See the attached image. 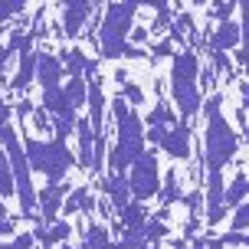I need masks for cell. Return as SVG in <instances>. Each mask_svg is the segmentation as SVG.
I'll return each instance as SVG.
<instances>
[{
	"label": "cell",
	"instance_id": "obj_1",
	"mask_svg": "<svg viewBox=\"0 0 249 249\" xmlns=\"http://www.w3.org/2000/svg\"><path fill=\"white\" fill-rule=\"evenodd\" d=\"M203 148L200 164H207V174H223V167L239 158V131L223 115V95L203 99Z\"/></svg>",
	"mask_w": 249,
	"mask_h": 249
},
{
	"label": "cell",
	"instance_id": "obj_2",
	"mask_svg": "<svg viewBox=\"0 0 249 249\" xmlns=\"http://www.w3.org/2000/svg\"><path fill=\"white\" fill-rule=\"evenodd\" d=\"M138 13H141L138 3H105L102 7V23L95 33L99 59H148V50L128 43Z\"/></svg>",
	"mask_w": 249,
	"mask_h": 249
},
{
	"label": "cell",
	"instance_id": "obj_3",
	"mask_svg": "<svg viewBox=\"0 0 249 249\" xmlns=\"http://www.w3.org/2000/svg\"><path fill=\"white\" fill-rule=\"evenodd\" d=\"M112 118H115V144H112V151L105 154V158H108V174H124V171L135 164L138 154L148 151L144 124H141L135 108L124 105L122 95L112 99Z\"/></svg>",
	"mask_w": 249,
	"mask_h": 249
},
{
	"label": "cell",
	"instance_id": "obj_4",
	"mask_svg": "<svg viewBox=\"0 0 249 249\" xmlns=\"http://www.w3.org/2000/svg\"><path fill=\"white\" fill-rule=\"evenodd\" d=\"M200 56L197 50H177L171 56V102L180 112V122L190 124L203 108V92L197 86Z\"/></svg>",
	"mask_w": 249,
	"mask_h": 249
},
{
	"label": "cell",
	"instance_id": "obj_5",
	"mask_svg": "<svg viewBox=\"0 0 249 249\" xmlns=\"http://www.w3.org/2000/svg\"><path fill=\"white\" fill-rule=\"evenodd\" d=\"M20 144H23V158L30 174H46L50 184H62V177L69 174V167L75 164L69 144L59 141V138L43 141V138H33V135H20Z\"/></svg>",
	"mask_w": 249,
	"mask_h": 249
},
{
	"label": "cell",
	"instance_id": "obj_6",
	"mask_svg": "<svg viewBox=\"0 0 249 249\" xmlns=\"http://www.w3.org/2000/svg\"><path fill=\"white\" fill-rule=\"evenodd\" d=\"M128 194L135 203H144V200L158 197L161 190V167H158V154L154 151H141L135 158V164L128 167Z\"/></svg>",
	"mask_w": 249,
	"mask_h": 249
},
{
	"label": "cell",
	"instance_id": "obj_7",
	"mask_svg": "<svg viewBox=\"0 0 249 249\" xmlns=\"http://www.w3.org/2000/svg\"><path fill=\"white\" fill-rule=\"evenodd\" d=\"M99 10V3H82V0H75V3H62L59 7V30L66 39H75L86 23L92 20V13Z\"/></svg>",
	"mask_w": 249,
	"mask_h": 249
},
{
	"label": "cell",
	"instance_id": "obj_8",
	"mask_svg": "<svg viewBox=\"0 0 249 249\" xmlns=\"http://www.w3.org/2000/svg\"><path fill=\"white\" fill-rule=\"evenodd\" d=\"M86 105H89V128L92 135H105V108H108V99H105V89H102V79H89L86 82Z\"/></svg>",
	"mask_w": 249,
	"mask_h": 249
},
{
	"label": "cell",
	"instance_id": "obj_9",
	"mask_svg": "<svg viewBox=\"0 0 249 249\" xmlns=\"http://www.w3.org/2000/svg\"><path fill=\"white\" fill-rule=\"evenodd\" d=\"M223 190H226L223 174H207V194H203V207H207V226H220V220L226 216Z\"/></svg>",
	"mask_w": 249,
	"mask_h": 249
},
{
	"label": "cell",
	"instance_id": "obj_10",
	"mask_svg": "<svg viewBox=\"0 0 249 249\" xmlns=\"http://www.w3.org/2000/svg\"><path fill=\"white\" fill-rule=\"evenodd\" d=\"M161 151H167L174 161H187L190 158V124L184 122H174L167 131H164L161 144H158Z\"/></svg>",
	"mask_w": 249,
	"mask_h": 249
},
{
	"label": "cell",
	"instance_id": "obj_11",
	"mask_svg": "<svg viewBox=\"0 0 249 249\" xmlns=\"http://www.w3.org/2000/svg\"><path fill=\"white\" fill-rule=\"evenodd\" d=\"M66 194H69V187H66V184H50L43 194H36V203H39L36 220H39L43 226L56 223V216H59V210H62V200H66Z\"/></svg>",
	"mask_w": 249,
	"mask_h": 249
},
{
	"label": "cell",
	"instance_id": "obj_12",
	"mask_svg": "<svg viewBox=\"0 0 249 249\" xmlns=\"http://www.w3.org/2000/svg\"><path fill=\"white\" fill-rule=\"evenodd\" d=\"M36 79L43 92H56L62 86V62L56 53H36Z\"/></svg>",
	"mask_w": 249,
	"mask_h": 249
},
{
	"label": "cell",
	"instance_id": "obj_13",
	"mask_svg": "<svg viewBox=\"0 0 249 249\" xmlns=\"http://www.w3.org/2000/svg\"><path fill=\"white\" fill-rule=\"evenodd\" d=\"M243 43V30H239V20H223L216 23L210 36V53H230V50H239Z\"/></svg>",
	"mask_w": 249,
	"mask_h": 249
},
{
	"label": "cell",
	"instance_id": "obj_14",
	"mask_svg": "<svg viewBox=\"0 0 249 249\" xmlns=\"http://www.w3.org/2000/svg\"><path fill=\"white\" fill-rule=\"evenodd\" d=\"M75 164L82 167V171H92V141H95V135H92V128H89L86 118H79L75 122Z\"/></svg>",
	"mask_w": 249,
	"mask_h": 249
},
{
	"label": "cell",
	"instance_id": "obj_15",
	"mask_svg": "<svg viewBox=\"0 0 249 249\" xmlns=\"http://www.w3.org/2000/svg\"><path fill=\"white\" fill-rule=\"evenodd\" d=\"M118 213V230L122 233H141L144 230V223H148V207L144 203H124L122 210H115Z\"/></svg>",
	"mask_w": 249,
	"mask_h": 249
},
{
	"label": "cell",
	"instance_id": "obj_16",
	"mask_svg": "<svg viewBox=\"0 0 249 249\" xmlns=\"http://www.w3.org/2000/svg\"><path fill=\"white\" fill-rule=\"evenodd\" d=\"M33 79H36V53H26V56H20V69L10 79V95H26Z\"/></svg>",
	"mask_w": 249,
	"mask_h": 249
},
{
	"label": "cell",
	"instance_id": "obj_17",
	"mask_svg": "<svg viewBox=\"0 0 249 249\" xmlns=\"http://www.w3.org/2000/svg\"><path fill=\"white\" fill-rule=\"evenodd\" d=\"M112 236H108V226H102L95 216H86L82 223V249H108Z\"/></svg>",
	"mask_w": 249,
	"mask_h": 249
},
{
	"label": "cell",
	"instance_id": "obj_18",
	"mask_svg": "<svg viewBox=\"0 0 249 249\" xmlns=\"http://www.w3.org/2000/svg\"><path fill=\"white\" fill-rule=\"evenodd\" d=\"M102 190L108 194L112 210H122L124 203H131V194H128V180H124V174H105V177H102Z\"/></svg>",
	"mask_w": 249,
	"mask_h": 249
},
{
	"label": "cell",
	"instance_id": "obj_19",
	"mask_svg": "<svg viewBox=\"0 0 249 249\" xmlns=\"http://www.w3.org/2000/svg\"><path fill=\"white\" fill-rule=\"evenodd\" d=\"M158 197H161L164 210H171V203H180V200H184V187H180L177 167H171V171L161 177V190H158Z\"/></svg>",
	"mask_w": 249,
	"mask_h": 249
},
{
	"label": "cell",
	"instance_id": "obj_20",
	"mask_svg": "<svg viewBox=\"0 0 249 249\" xmlns=\"http://www.w3.org/2000/svg\"><path fill=\"white\" fill-rule=\"evenodd\" d=\"M243 200H246V174L239 171V174L230 180V187L223 190V207H226V213L236 210V207H243Z\"/></svg>",
	"mask_w": 249,
	"mask_h": 249
},
{
	"label": "cell",
	"instance_id": "obj_21",
	"mask_svg": "<svg viewBox=\"0 0 249 249\" xmlns=\"http://www.w3.org/2000/svg\"><path fill=\"white\" fill-rule=\"evenodd\" d=\"M118 95H122L124 105H128V108H135V112L144 105V89L138 86V82H128V79H124V82H118Z\"/></svg>",
	"mask_w": 249,
	"mask_h": 249
},
{
	"label": "cell",
	"instance_id": "obj_22",
	"mask_svg": "<svg viewBox=\"0 0 249 249\" xmlns=\"http://www.w3.org/2000/svg\"><path fill=\"white\" fill-rule=\"evenodd\" d=\"M62 95H66V102L79 112V108L86 105V79H69V82L62 86Z\"/></svg>",
	"mask_w": 249,
	"mask_h": 249
},
{
	"label": "cell",
	"instance_id": "obj_23",
	"mask_svg": "<svg viewBox=\"0 0 249 249\" xmlns=\"http://www.w3.org/2000/svg\"><path fill=\"white\" fill-rule=\"evenodd\" d=\"M13 197V171H10V161L7 154L0 151V200Z\"/></svg>",
	"mask_w": 249,
	"mask_h": 249
},
{
	"label": "cell",
	"instance_id": "obj_24",
	"mask_svg": "<svg viewBox=\"0 0 249 249\" xmlns=\"http://www.w3.org/2000/svg\"><path fill=\"white\" fill-rule=\"evenodd\" d=\"M30 10V3L23 0H0V23H10L13 17H23Z\"/></svg>",
	"mask_w": 249,
	"mask_h": 249
},
{
	"label": "cell",
	"instance_id": "obj_25",
	"mask_svg": "<svg viewBox=\"0 0 249 249\" xmlns=\"http://www.w3.org/2000/svg\"><path fill=\"white\" fill-rule=\"evenodd\" d=\"M46 236H50L53 246H56V243H69V236H72V223H66V220H56V223L46 226Z\"/></svg>",
	"mask_w": 249,
	"mask_h": 249
},
{
	"label": "cell",
	"instance_id": "obj_26",
	"mask_svg": "<svg viewBox=\"0 0 249 249\" xmlns=\"http://www.w3.org/2000/svg\"><path fill=\"white\" fill-rule=\"evenodd\" d=\"M171 13H174L171 3H154V23H151V30H154V33L171 30Z\"/></svg>",
	"mask_w": 249,
	"mask_h": 249
},
{
	"label": "cell",
	"instance_id": "obj_27",
	"mask_svg": "<svg viewBox=\"0 0 249 249\" xmlns=\"http://www.w3.org/2000/svg\"><path fill=\"white\" fill-rule=\"evenodd\" d=\"M210 69L213 72H223L226 79H233V66H230V53H210Z\"/></svg>",
	"mask_w": 249,
	"mask_h": 249
},
{
	"label": "cell",
	"instance_id": "obj_28",
	"mask_svg": "<svg viewBox=\"0 0 249 249\" xmlns=\"http://www.w3.org/2000/svg\"><path fill=\"white\" fill-rule=\"evenodd\" d=\"M30 124H33V128H36V131H50V115L43 112V108H33V112H30Z\"/></svg>",
	"mask_w": 249,
	"mask_h": 249
},
{
	"label": "cell",
	"instance_id": "obj_29",
	"mask_svg": "<svg viewBox=\"0 0 249 249\" xmlns=\"http://www.w3.org/2000/svg\"><path fill=\"white\" fill-rule=\"evenodd\" d=\"M220 246H236V249H243L246 246V233H223V236H220Z\"/></svg>",
	"mask_w": 249,
	"mask_h": 249
},
{
	"label": "cell",
	"instance_id": "obj_30",
	"mask_svg": "<svg viewBox=\"0 0 249 249\" xmlns=\"http://www.w3.org/2000/svg\"><path fill=\"white\" fill-rule=\"evenodd\" d=\"M246 203H243V207H236V216H233V230H230V233H246Z\"/></svg>",
	"mask_w": 249,
	"mask_h": 249
},
{
	"label": "cell",
	"instance_id": "obj_31",
	"mask_svg": "<svg viewBox=\"0 0 249 249\" xmlns=\"http://www.w3.org/2000/svg\"><path fill=\"white\" fill-rule=\"evenodd\" d=\"M33 108H36V105H33L30 99H20V102H17V115H20V118H26V115L33 112Z\"/></svg>",
	"mask_w": 249,
	"mask_h": 249
},
{
	"label": "cell",
	"instance_id": "obj_32",
	"mask_svg": "<svg viewBox=\"0 0 249 249\" xmlns=\"http://www.w3.org/2000/svg\"><path fill=\"white\" fill-rule=\"evenodd\" d=\"M0 124H10V105L0 99Z\"/></svg>",
	"mask_w": 249,
	"mask_h": 249
},
{
	"label": "cell",
	"instance_id": "obj_33",
	"mask_svg": "<svg viewBox=\"0 0 249 249\" xmlns=\"http://www.w3.org/2000/svg\"><path fill=\"white\" fill-rule=\"evenodd\" d=\"M131 36H135V43H148V30H144V26H138V30H131Z\"/></svg>",
	"mask_w": 249,
	"mask_h": 249
},
{
	"label": "cell",
	"instance_id": "obj_34",
	"mask_svg": "<svg viewBox=\"0 0 249 249\" xmlns=\"http://www.w3.org/2000/svg\"><path fill=\"white\" fill-rule=\"evenodd\" d=\"M0 236H13V220H0Z\"/></svg>",
	"mask_w": 249,
	"mask_h": 249
},
{
	"label": "cell",
	"instance_id": "obj_35",
	"mask_svg": "<svg viewBox=\"0 0 249 249\" xmlns=\"http://www.w3.org/2000/svg\"><path fill=\"white\" fill-rule=\"evenodd\" d=\"M203 246H207V236H203V239L197 236V239H194V243H190V249H203Z\"/></svg>",
	"mask_w": 249,
	"mask_h": 249
},
{
	"label": "cell",
	"instance_id": "obj_36",
	"mask_svg": "<svg viewBox=\"0 0 249 249\" xmlns=\"http://www.w3.org/2000/svg\"><path fill=\"white\" fill-rule=\"evenodd\" d=\"M0 220H10V213H7V203L0 200Z\"/></svg>",
	"mask_w": 249,
	"mask_h": 249
},
{
	"label": "cell",
	"instance_id": "obj_37",
	"mask_svg": "<svg viewBox=\"0 0 249 249\" xmlns=\"http://www.w3.org/2000/svg\"><path fill=\"white\" fill-rule=\"evenodd\" d=\"M59 249H82V246H72V243H62Z\"/></svg>",
	"mask_w": 249,
	"mask_h": 249
},
{
	"label": "cell",
	"instance_id": "obj_38",
	"mask_svg": "<svg viewBox=\"0 0 249 249\" xmlns=\"http://www.w3.org/2000/svg\"><path fill=\"white\" fill-rule=\"evenodd\" d=\"M3 33H7V30H0V53H3Z\"/></svg>",
	"mask_w": 249,
	"mask_h": 249
},
{
	"label": "cell",
	"instance_id": "obj_39",
	"mask_svg": "<svg viewBox=\"0 0 249 249\" xmlns=\"http://www.w3.org/2000/svg\"><path fill=\"white\" fill-rule=\"evenodd\" d=\"M141 249H161V246H141Z\"/></svg>",
	"mask_w": 249,
	"mask_h": 249
}]
</instances>
